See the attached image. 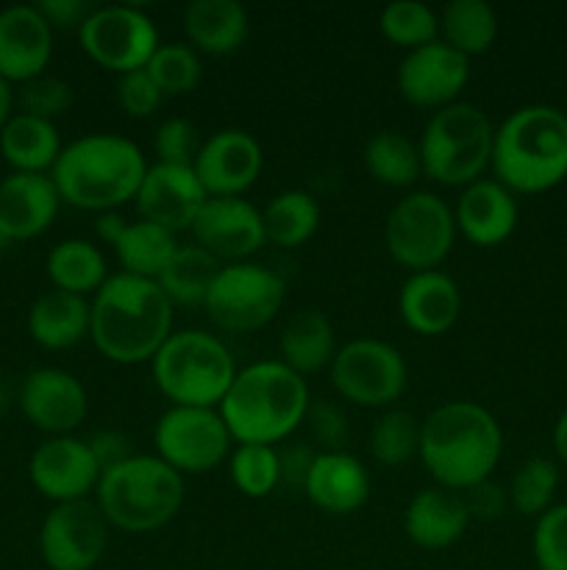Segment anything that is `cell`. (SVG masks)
<instances>
[{
  "mask_svg": "<svg viewBox=\"0 0 567 570\" xmlns=\"http://www.w3.org/2000/svg\"><path fill=\"white\" fill-rule=\"evenodd\" d=\"M20 104L26 115L42 117V120L53 122L56 117L67 115L72 106V87L61 78L39 76L33 81L22 83Z\"/></svg>",
  "mask_w": 567,
  "mask_h": 570,
  "instance_id": "43",
  "label": "cell"
},
{
  "mask_svg": "<svg viewBox=\"0 0 567 570\" xmlns=\"http://www.w3.org/2000/svg\"><path fill=\"white\" fill-rule=\"evenodd\" d=\"M61 148L64 145H61L56 122L26 115V111L11 115V120L0 131V154L14 167V173L48 176V170H53L56 159H59Z\"/></svg>",
  "mask_w": 567,
  "mask_h": 570,
  "instance_id": "29",
  "label": "cell"
},
{
  "mask_svg": "<svg viewBox=\"0 0 567 570\" xmlns=\"http://www.w3.org/2000/svg\"><path fill=\"white\" fill-rule=\"evenodd\" d=\"M304 493L328 515H350L370 499V471L348 451H320L309 468Z\"/></svg>",
  "mask_w": 567,
  "mask_h": 570,
  "instance_id": "24",
  "label": "cell"
},
{
  "mask_svg": "<svg viewBox=\"0 0 567 570\" xmlns=\"http://www.w3.org/2000/svg\"><path fill=\"white\" fill-rule=\"evenodd\" d=\"M331 384L345 401L365 410H384L404 395L409 367L404 354L384 340H350L334 354Z\"/></svg>",
  "mask_w": 567,
  "mask_h": 570,
  "instance_id": "11",
  "label": "cell"
},
{
  "mask_svg": "<svg viewBox=\"0 0 567 570\" xmlns=\"http://www.w3.org/2000/svg\"><path fill=\"white\" fill-rule=\"evenodd\" d=\"M461 499H465L467 512H470V521L472 518H478V521H495V518L504 515L506 504H509V493L500 484H495L493 479L472 484L470 490L461 493Z\"/></svg>",
  "mask_w": 567,
  "mask_h": 570,
  "instance_id": "47",
  "label": "cell"
},
{
  "mask_svg": "<svg viewBox=\"0 0 567 570\" xmlns=\"http://www.w3.org/2000/svg\"><path fill=\"white\" fill-rule=\"evenodd\" d=\"M81 48L103 70L128 76L145 70L159 48L153 20L137 6H94L92 14L78 28Z\"/></svg>",
  "mask_w": 567,
  "mask_h": 570,
  "instance_id": "12",
  "label": "cell"
},
{
  "mask_svg": "<svg viewBox=\"0 0 567 570\" xmlns=\"http://www.w3.org/2000/svg\"><path fill=\"white\" fill-rule=\"evenodd\" d=\"M94 504L109 527L128 534L156 532L181 510L183 476L159 456L133 454L100 473Z\"/></svg>",
  "mask_w": 567,
  "mask_h": 570,
  "instance_id": "6",
  "label": "cell"
},
{
  "mask_svg": "<svg viewBox=\"0 0 567 570\" xmlns=\"http://www.w3.org/2000/svg\"><path fill=\"white\" fill-rule=\"evenodd\" d=\"M493 139L489 117L467 100L434 111L417 142L422 176L442 187H470L493 161Z\"/></svg>",
  "mask_w": 567,
  "mask_h": 570,
  "instance_id": "8",
  "label": "cell"
},
{
  "mask_svg": "<svg viewBox=\"0 0 567 570\" xmlns=\"http://www.w3.org/2000/svg\"><path fill=\"white\" fill-rule=\"evenodd\" d=\"M153 148L161 165L192 167L195 156H198L200 150L198 128L189 120H183V117H170V120H165L156 128Z\"/></svg>",
  "mask_w": 567,
  "mask_h": 570,
  "instance_id": "44",
  "label": "cell"
},
{
  "mask_svg": "<svg viewBox=\"0 0 567 570\" xmlns=\"http://www.w3.org/2000/svg\"><path fill=\"white\" fill-rule=\"evenodd\" d=\"M370 454L387 468L415 460L420 454V421L398 406L387 410L370 429Z\"/></svg>",
  "mask_w": 567,
  "mask_h": 570,
  "instance_id": "39",
  "label": "cell"
},
{
  "mask_svg": "<svg viewBox=\"0 0 567 570\" xmlns=\"http://www.w3.org/2000/svg\"><path fill=\"white\" fill-rule=\"evenodd\" d=\"M395 81L406 104L439 111L459 100L461 89L470 81V59L437 39L409 50L400 61Z\"/></svg>",
  "mask_w": 567,
  "mask_h": 570,
  "instance_id": "15",
  "label": "cell"
},
{
  "mask_svg": "<svg viewBox=\"0 0 567 570\" xmlns=\"http://www.w3.org/2000/svg\"><path fill=\"white\" fill-rule=\"evenodd\" d=\"M150 365L156 387L172 406L217 410L237 376V362L226 343L200 328L172 332Z\"/></svg>",
  "mask_w": 567,
  "mask_h": 570,
  "instance_id": "7",
  "label": "cell"
},
{
  "mask_svg": "<svg viewBox=\"0 0 567 570\" xmlns=\"http://www.w3.org/2000/svg\"><path fill=\"white\" fill-rule=\"evenodd\" d=\"M504 454V432L476 401H448L420 423V460L437 488L465 493L487 482Z\"/></svg>",
  "mask_w": 567,
  "mask_h": 570,
  "instance_id": "2",
  "label": "cell"
},
{
  "mask_svg": "<svg viewBox=\"0 0 567 570\" xmlns=\"http://www.w3.org/2000/svg\"><path fill=\"white\" fill-rule=\"evenodd\" d=\"M378 28L387 42L417 50L439 39V14L420 0H395L381 9Z\"/></svg>",
  "mask_w": 567,
  "mask_h": 570,
  "instance_id": "37",
  "label": "cell"
},
{
  "mask_svg": "<svg viewBox=\"0 0 567 570\" xmlns=\"http://www.w3.org/2000/svg\"><path fill=\"white\" fill-rule=\"evenodd\" d=\"M109 546V523L94 501L56 504L39 529V554L50 570H92Z\"/></svg>",
  "mask_w": 567,
  "mask_h": 570,
  "instance_id": "14",
  "label": "cell"
},
{
  "mask_svg": "<svg viewBox=\"0 0 567 570\" xmlns=\"http://www.w3.org/2000/svg\"><path fill=\"white\" fill-rule=\"evenodd\" d=\"M178 248L181 245H178L176 234L156 226V223L137 220L128 223L126 234L115 245V254L120 259L122 273H131V276L139 278H153L156 282L161 276V271L170 265Z\"/></svg>",
  "mask_w": 567,
  "mask_h": 570,
  "instance_id": "34",
  "label": "cell"
},
{
  "mask_svg": "<svg viewBox=\"0 0 567 570\" xmlns=\"http://www.w3.org/2000/svg\"><path fill=\"white\" fill-rule=\"evenodd\" d=\"M456 220L439 195L417 189L389 209L384 243L389 256L411 273L437 271L456 243Z\"/></svg>",
  "mask_w": 567,
  "mask_h": 570,
  "instance_id": "9",
  "label": "cell"
},
{
  "mask_svg": "<svg viewBox=\"0 0 567 570\" xmlns=\"http://www.w3.org/2000/svg\"><path fill=\"white\" fill-rule=\"evenodd\" d=\"M145 173L148 161L137 142L120 134H87L61 148L50 178L64 204L103 215L137 198Z\"/></svg>",
  "mask_w": 567,
  "mask_h": 570,
  "instance_id": "4",
  "label": "cell"
},
{
  "mask_svg": "<svg viewBox=\"0 0 567 570\" xmlns=\"http://www.w3.org/2000/svg\"><path fill=\"white\" fill-rule=\"evenodd\" d=\"M9 245H11V239H9V237H6V234H3V232H0V254H3V250H6V248H9Z\"/></svg>",
  "mask_w": 567,
  "mask_h": 570,
  "instance_id": "55",
  "label": "cell"
},
{
  "mask_svg": "<svg viewBox=\"0 0 567 570\" xmlns=\"http://www.w3.org/2000/svg\"><path fill=\"white\" fill-rule=\"evenodd\" d=\"M53 56V28L37 6H9L0 11V78L28 83L44 76Z\"/></svg>",
  "mask_w": 567,
  "mask_h": 570,
  "instance_id": "21",
  "label": "cell"
},
{
  "mask_svg": "<svg viewBox=\"0 0 567 570\" xmlns=\"http://www.w3.org/2000/svg\"><path fill=\"white\" fill-rule=\"evenodd\" d=\"M89 317L92 304L87 298L50 289L33 301L28 312V334L42 348L67 351L89 337Z\"/></svg>",
  "mask_w": 567,
  "mask_h": 570,
  "instance_id": "28",
  "label": "cell"
},
{
  "mask_svg": "<svg viewBox=\"0 0 567 570\" xmlns=\"http://www.w3.org/2000/svg\"><path fill=\"white\" fill-rule=\"evenodd\" d=\"M48 278L53 282V289L87 298L103 287L109 265L103 250L89 239H64L48 254Z\"/></svg>",
  "mask_w": 567,
  "mask_h": 570,
  "instance_id": "31",
  "label": "cell"
},
{
  "mask_svg": "<svg viewBox=\"0 0 567 570\" xmlns=\"http://www.w3.org/2000/svg\"><path fill=\"white\" fill-rule=\"evenodd\" d=\"M126 228H128V220L120 215V212H103V215L94 217V234H98L100 243L111 245V248L120 243Z\"/></svg>",
  "mask_w": 567,
  "mask_h": 570,
  "instance_id": "51",
  "label": "cell"
},
{
  "mask_svg": "<svg viewBox=\"0 0 567 570\" xmlns=\"http://www.w3.org/2000/svg\"><path fill=\"white\" fill-rule=\"evenodd\" d=\"M228 471L233 488L248 499H267L281 484V460L272 445H237Z\"/></svg>",
  "mask_w": 567,
  "mask_h": 570,
  "instance_id": "41",
  "label": "cell"
},
{
  "mask_svg": "<svg viewBox=\"0 0 567 570\" xmlns=\"http://www.w3.org/2000/svg\"><path fill=\"white\" fill-rule=\"evenodd\" d=\"M284 298H287V284L278 273L253 262H237L217 273L203 306L217 328L248 334L276 321Z\"/></svg>",
  "mask_w": 567,
  "mask_h": 570,
  "instance_id": "10",
  "label": "cell"
},
{
  "mask_svg": "<svg viewBox=\"0 0 567 570\" xmlns=\"http://www.w3.org/2000/svg\"><path fill=\"white\" fill-rule=\"evenodd\" d=\"M37 9L50 22V28H81L94 6L89 0H42Z\"/></svg>",
  "mask_w": 567,
  "mask_h": 570,
  "instance_id": "49",
  "label": "cell"
},
{
  "mask_svg": "<svg viewBox=\"0 0 567 570\" xmlns=\"http://www.w3.org/2000/svg\"><path fill=\"white\" fill-rule=\"evenodd\" d=\"M89 304V340L117 365L153 362L172 334V301L153 278L115 273Z\"/></svg>",
  "mask_w": 567,
  "mask_h": 570,
  "instance_id": "1",
  "label": "cell"
},
{
  "mask_svg": "<svg viewBox=\"0 0 567 570\" xmlns=\"http://www.w3.org/2000/svg\"><path fill=\"white\" fill-rule=\"evenodd\" d=\"M554 451H556V460L561 465H567V410L561 412L559 421L554 426Z\"/></svg>",
  "mask_w": 567,
  "mask_h": 570,
  "instance_id": "52",
  "label": "cell"
},
{
  "mask_svg": "<svg viewBox=\"0 0 567 570\" xmlns=\"http://www.w3.org/2000/svg\"><path fill=\"white\" fill-rule=\"evenodd\" d=\"M59 189L42 173H11L0 181V232L11 239H33L59 215Z\"/></svg>",
  "mask_w": 567,
  "mask_h": 570,
  "instance_id": "23",
  "label": "cell"
},
{
  "mask_svg": "<svg viewBox=\"0 0 567 570\" xmlns=\"http://www.w3.org/2000/svg\"><path fill=\"white\" fill-rule=\"evenodd\" d=\"M261 167L259 139L242 128H222L200 142L192 170L209 198H242L261 176Z\"/></svg>",
  "mask_w": 567,
  "mask_h": 570,
  "instance_id": "16",
  "label": "cell"
},
{
  "mask_svg": "<svg viewBox=\"0 0 567 570\" xmlns=\"http://www.w3.org/2000/svg\"><path fill=\"white\" fill-rule=\"evenodd\" d=\"M365 167L378 184L406 189L422 176L420 148L400 131H378L365 145Z\"/></svg>",
  "mask_w": 567,
  "mask_h": 570,
  "instance_id": "36",
  "label": "cell"
},
{
  "mask_svg": "<svg viewBox=\"0 0 567 570\" xmlns=\"http://www.w3.org/2000/svg\"><path fill=\"white\" fill-rule=\"evenodd\" d=\"M320 204L311 193L304 189H287L267 200L261 209V220H265L267 243L278 245V248H300L315 237L320 228Z\"/></svg>",
  "mask_w": 567,
  "mask_h": 570,
  "instance_id": "32",
  "label": "cell"
},
{
  "mask_svg": "<svg viewBox=\"0 0 567 570\" xmlns=\"http://www.w3.org/2000/svg\"><path fill=\"white\" fill-rule=\"evenodd\" d=\"M406 534L420 549H448L459 543L461 534L470 527V512H467L461 493L445 488H426L409 501L404 518Z\"/></svg>",
  "mask_w": 567,
  "mask_h": 570,
  "instance_id": "26",
  "label": "cell"
},
{
  "mask_svg": "<svg viewBox=\"0 0 567 570\" xmlns=\"http://www.w3.org/2000/svg\"><path fill=\"white\" fill-rule=\"evenodd\" d=\"M117 100H120V109L131 117H150L161 106L165 95L159 92V87L153 83V78L148 76V70L128 72L120 76L117 81Z\"/></svg>",
  "mask_w": 567,
  "mask_h": 570,
  "instance_id": "45",
  "label": "cell"
},
{
  "mask_svg": "<svg viewBox=\"0 0 567 570\" xmlns=\"http://www.w3.org/2000/svg\"><path fill=\"white\" fill-rule=\"evenodd\" d=\"M189 232L200 248L231 265L245 262L267 243L261 209L245 198H209Z\"/></svg>",
  "mask_w": 567,
  "mask_h": 570,
  "instance_id": "18",
  "label": "cell"
},
{
  "mask_svg": "<svg viewBox=\"0 0 567 570\" xmlns=\"http://www.w3.org/2000/svg\"><path fill=\"white\" fill-rule=\"evenodd\" d=\"M145 70L165 98H178L198 87L203 67H200V56L192 45L167 42L156 48Z\"/></svg>",
  "mask_w": 567,
  "mask_h": 570,
  "instance_id": "40",
  "label": "cell"
},
{
  "mask_svg": "<svg viewBox=\"0 0 567 570\" xmlns=\"http://www.w3.org/2000/svg\"><path fill=\"white\" fill-rule=\"evenodd\" d=\"M11 104H14V95H11V83H6L0 78V131H3L6 122L11 120Z\"/></svg>",
  "mask_w": 567,
  "mask_h": 570,
  "instance_id": "53",
  "label": "cell"
},
{
  "mask_svg": "<svg viewBox=\"0 0 567 570\" xmlns=\"http://www.w3.org/2000/svg\"><path fill=\"white\" fill-rule=\"evenodd\" d=\"M139 220L156 223L167 232L178 234L192 228L195 217L209 200L203 184L195 176L192 167L181 165H148L137 193Z\"/></svg>",
  "mask_w": 567,
  "mask_h": 570,
  "instance_id": "19",
  "label": "cell"
},
{
  "mask_svg": "<svg viewBox=\"0 0 567 570\" xmlns=\"http://www.w3.org/2000/svg\"><path fill=\"white\" fill-rule=\"evenodd\" d=\"M398 309L411 332L420 337H439L459 321L461 289L442 271L411 273L400 287Z\"/></svg>",
  "mask_w": 567,
  "mask_h": 570,
  "instance_id": "25",
  "label": "cell"
},
{
  "mask_svg": "<svg viewBox=\"0 0 567 570\" xmlns=\"http://www.w3.org/2000/svg\"><path fill=\"white\" fill-rule=\"evenodd\" d=\"M281 362L298 376L322 371L331 365L337 345H334V326L328 317L317 309H300L284 323V332L278 337Z\"/></svg>",
  "mask_w": 567,
  "mask_h": 570,
  "instance_id": "30",
  "label": "cell"
},
{
  "mask_svg": "<svg viewBox=\"0 0 567 570\" xmlns=\"http://www.w3.org/2000/svg\"><path fill=\"white\" fill-rule=\"evenodd\" d=\"M87 443H89V451H92L94 462H98L100 473L111 471V468H117L120 462L131 460L133 456L131 440L120 432H111V429L109 432H98L92 440H87Z\"/></svg>",
  "mask_w": 567,
  "mask_h": 570,
  "instance_id": "48",
  "label": "cell"
},
{
  "mask_svg": "<svg viewBox=\"0 0 567 570\" xmlns=\"http://www.w3.org/2000/svg\"><path fill=\"white\" fill-rule=\"evenodd\" d=\"M559 490V468L548 456H531L515 471L509 482V504L526 518H539L554 507Z\"/></svg>",
  "mask_w": 567,
  "mask_h": 570,
  "instance_id": "38",
  "label": "cell"
},
{
  "mask_svg": "<svg viewBox=\"0 0 567 570\" xmlns=\"http://www.w3.org/2000/svg\"><path fill=\"white\" fill-rule=\"evenodd\" d=\"M220 271V259H215L209 250H203L200 245H181L156 282H159V287L165 289L172 304L203 306L206 295H209Z\"/></svg>",
  "mask_w": 567,
  "mask_h": 570,
  "instance_id": "35",
  "label": "cell"
},
{
  "mask_svg": "<svg viewBox=\"0 0 567 570\" xmlns=\"http://www.w3.org/2000/svg\"><path fill=\"white\" fill-rule=\"evenodd\" d=\"M22 415L53 438H67L83 423L89 399L83 384L61 367H39L26 376L17 393Z\"/></svg>",
  "mask_w": 567,
  "mask_h": 570,
  "instance_id": "20",
  "label": "cell"
},
{
  "mask_svg": "<svg viewBox=\"0 0 567 570\" xmlns=\"http://www.w3.org/2000/svg\"><path fill=\"white\" fill-rule=\"evenodd\" d=\"M517 217L520 212H517L515 193H509L495 178H478L461 189L454 209L456 232H461V237L478 248H495L506 243L515 234Z\"/></svg>",
  "mask_w": 567,
  "mask_h": 570,
  "instance_id": "22",
  "label": "cell"
},
{
  "mask_svg": "<svg viewBox=\"0 0 567 570\" xmlns=\"http://www.w3.org/2000/svg\"><path fill=\"white\" fill-rule=\"evenodd\" d=\"M306 421H309L311 434L322 445V451H345V443H348V421H345L342 410L337 404H328V401L309 404Z\"/></svg>",
  "mask_w": 567,
  "mask_h": 570,
  "instance_id": "46",
  "label": "cell"
},
{
  "mask_svg": "<svg viewBox=\"0 0 567 570\" xmlns=\"http://www.w3.org/2000/svg\"><path fill=\"white\" fill-rule=\"evenodd\" d=\"M11 401H14V390H11V384L6 379H0V421L9 415Z\"/></svg>",
  "mask_w": 567,
  "mask_h": 570,
  "instance_id": "54",
  "label": "cell"
},
{
  "mask_svg": "<svg viewBox=\"0 0 567 570\" xmlns=\"http://www.w3.org/2000/svg\"><path fill=\"white\" fill-rule=\"evenodd\" d=\"M495 181L509 193L539 195L567 178V115L556 106L531 104L511 111L493 139Z\"/></svg>",
  "mask_w": 567,
  "mask_h": 570,
  "instance_id": "5",
  "label": "cell"
},
{
  "mask_svg": "<svg viewBox=\"0 0 567 570\" xmlns=\"http://www.w3.org/2000/svg\"><path fill=\"white\" fill-rule=\"evenodd\" d=\"M28 473L33 488L56 504L87 501V495L94 493L100 482V468L89 451V443L70 434L44 440L31 454Z\"/></svg>",
  "mask_w": 567,
  "mask_h": 570,
  "instance_id": "17",
  "label": "cell"
},
{
  "mask_svg": "<svg viewBox=\"0 0 567 570\" xmlns=\"http://www.w3.org/2000/svg\"><path fill=\"white\" fill-rule=\"evenodd\" d=\"M315 456H317L315 451L306 449L304 443L284 445V451H278V460H281V482L295 484V488H304Z\"/></svg>",
  "mask_w": 567,
  "mask_h": 570,
  "instance_id": "50",
  "label": "cell"
},
{
  "mask_svg": "<svg viewBox=\"0 0 567 570\" xmlns=\"http://www.w3.org/2000/svg\"><path fill=\"white\" fill-rule=\"evenodd\" d=\"M306 379L281 360L253 362L233 376L226 399L217 406L239 445L287 443L309 412Z\"/></svg>",
  "mask_w": 567,
  "mask_h": 570,
  "instance_id": "3",
  "label": "cell"
},
{
  "mask_svg": "<svg viewBox=\"0 0 567 570\" xmlns=\"http://www.w3.org/2000/svg\"><path fill=\"white\" fill-rule=\"evenodd\" d=\"M183 31L200 53H237L250 31L248 11L237 0H192L183 9Z\"/></svg>",
  "mask_w": 567,
  "mask_h": 570,
  "instance_id": "27",
  "label": "cell"
},
{
  "mask_svg": "<svg viewBox=\"0 0 567 570\" xmlns=\"http://www.w3.org/2000/svg\"><path fill=\"white\" fill-rule=\"evenodd\" d=\"M439 39L461 56H481L498 39V14L484 0H450L439 14Z\"/></svg>",
  "mask_w": 567,
  "mask_h": 570,
  "instance_id": "33",
  "label": "cell"
},
{
  "mask_svg": "<svg viewBox=\"0 0 567 570\" xmlns=\"http://www.w3.org/2000/svg\"><path fill=\"white\" fill-rule=\"evenodd\" d=\"M531 549L537 570H567V504H554L537 518Z\"/></svg>",
  "mask_w": 567,
  "mask_h": 570,
  "instance_id": "42",
  "label": "cell"
},
{
  "mask_svg": "<svg viewBox=\"0 0 567 570\" xmlns=\"http://www.w3.org/2000/svg\"><path fill=\"white\" fill-rule=\"evenodd\" d=\"M231 432L222 421L220 410L206 406H170L159 417L153 432L159 460L172 471L209 473L220 465L231 451Z\"/></svg>",
  "mask_w": 567,
  "mask_h": 570,
  "instance_id": "13",
  "label": "cell"
}]
</instances>
